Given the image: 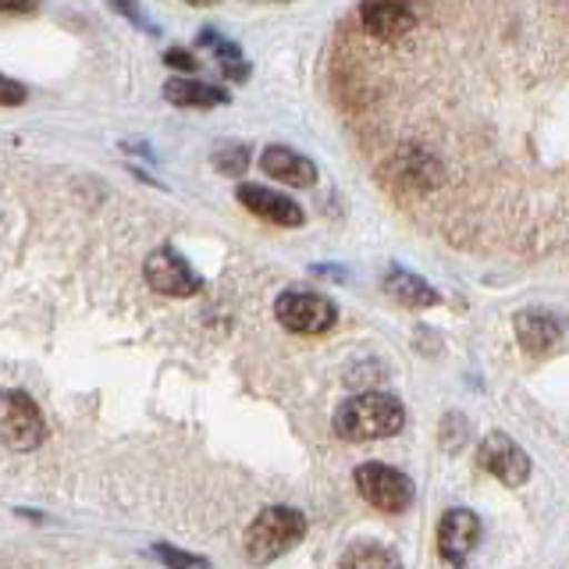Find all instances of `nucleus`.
Segmentation results:
<instances>
[{
	"label": "nucleus",
	"mask_w": 569,
	"mask_h": 569,
	"mask_svg": "<svg viewBox=\"0 0 569 569\" xmlns=\"http://www.w3.org/2000/svg\"><path fill=\"white\" fill-rule=\"evenodd\" d=\"M249 164V150L242 142H221L218 150H213V168L221 174H242Z\"/></svg>",
	"instance_id": "f3484780"
},
{
	"label": "nucleus",
	"mask_w": 569,
	"mask_h": 569,
	"mask_svg": "<svg viewBox=\"0 0 569 569\" xmlns=\"http://www.w3.org/2000/svg\"><path fill=\"white\" fill-rule=\"evenodd\" d=\"M406 423V409L388 391H363V396L346 399L335 413V435L346 441H373L399 435Z\"/></svg>",
	"instance_id": "f257e3e1"
},
{
	"label": "nucleus",
	"mask_w": 569,
	"mask_h": 569,
	"mask_svg": "<svg viewBox=\"0 0 569 569\" xmlns=\"http://www.w3.org/2000/svg\"><path fill=\"white\" fill-rule=\"evenodd\" d=\"M153 556L164 562L168 569H210L207 559H196V556H186V551H178L171 545H157L153 548Z\"/></svg>",
	"instance_id": "a211bd4d"
},
{
	"label": "nucleus",
	"mask_w": 569,
	"mask_h": 569,
	"mask_svg": "<svg viewBox=\"0 0 569 569\" xmlns=\"http://www.w3.org/2000/svg\"><path fill=\"white\" fill-rule=\"evenodd\" d=\"M171 68H186V71H192L196 68V61L189 58V53L186 50H168V58H164Z\"/></svg>",
	"instance_id": "aec40b11"
},
{
	"label": "nucleus",
	"mask_w": 569,
	"mask_h": 569,
	"mask_svg": "<svg viewBox=\"0 0 569 569\" xmlns=\"http://www.w3.org/2000/svg\"><path fill=\"white\" fill-rule=\"evenodd\" d=\"M516 338L530 356H551L562 342V325L545 310H523L516 317Z\"/></svg>",
	"instance_id": "9b49d317"
},
{
	"label": "nucleus",
	"mask_w": 569,
	"mask_h": 569,
	"mask_svg": "<svg viewBox=\"0 0 569 569\" xmlns=\"http://www.w3.org/2000/svg\"><path fill=\"white\" fill-rule=\"evenodd\" d=\"M342 569H402V559L396 548L388 545H378V541H356L346 548Z\"/></svg>",
	"instance_id": "4468645a"
},
{
	"label": "nucleus",
	"mask_w": 569,
	"mask_h": 569,
	"mask_svg": "<svg viewBox=\"0 0 569 569\" xmlns=\"http://www.w3.org/2000/svg\"><path fill=\"white\" fill-rule=\"evenodd\" d=\"M147 281L150 289L160 296H174V299H186L196 296L203 289V281L196 278V271L186 263L182 253H174L171 246H160L147 257Z\"/></svg>",
	"instance_id": "423d86ee"
},
{
	"label": "nucleus",
	"mask_w": 569,
	"mask_h": 569,
	"mask_svg": "<svg viewBox=\"0 0 569 569\" xmlns=\"http://www.w3.org/2000/svg\"><path fill=\"white\" fill-rule=\"evenodd\" d=\"M43 438H47L43 409L26 391H4L0 396V441L14 452H32L40 449Z\"/></svg>",
	"instance_id": "7ed1b4c3"
},
{
	"label": "nucleus",
	"mask_w": 569,
	"mask_h": 569,
	"mask_svg": "<svg viewBox=\"0 0 569 569\" xmlns=\"http://www.w3.org/2000/svg\"><path fill=\"white\" fill-rule=\"evenodd\" d=\"M14 103H26V86L0 76V107H14Z\"/></svg>",
	"instance_id": "6ab92c4d"
},
{
	"label": "nucleus",
	"mask_w": 569,
	"mask_h": 569,
	"mask_svg": "<svg viewBox=\"0 0 569 569\" xmlns=\"http://www.w3.org/2000/svg\"><path fill=\"white\" fill-rule=\"evenodd\" d=\"M477 459L491 477H498L509 488L527 485V477H530V459L509 435H498V431L488 435L485 441H480V456Z\"/></svg>",
	"instance_id": "6e6552de"
},
{
	"label": "nucleus",
	"mask_w": 569,
	"mask_h": 569,
	"mask_svg": "<svg viewBox=\"0 0 569 569\" xmlns=\"http://www.w3.org/2000/svg\"><path fill=\"white\" fill-rule=\"evenodd\" d=\"M480 538V520L470 509H449L438 523V551L449 566H462L470 559V551Z\"/></svg>",
	"instance_id": "1a4fd4ad"
},
{
	"label": "nucleus",
	"mask_w": 569,
	"mask_h": 569,
	"mask_svg": "<svg viewBox=\"0 0 569 569\" xmlns=\"http://www.w3.org/2000/svg\"><path fill=\"white\" fill-rule=\"evenodd\" d=\"M260 168L278 178V182L292 186V189H310L317 182V164L307 160L302 153L289 150V147H267L260 157Z\"/></svg>",
	"instance_id": "f8f14e48"
},
{
	"label": "nucleus",
	"mask_w": 569,
	"mask_h": 569,
	"mask_svg": "<svg viewBox=\"0 0 569 569\" xmlns=\"http://www.w3.org/2000/svg\"><path fill=\"white\" fill-rule=\"evenodd\" d=\"M164 97L174 107H218L228 103V93L218 86H203V82H192V79H171L164 86Z\"/></svg>",
	"instance_id": "2eb2a0df"
},
{
	"label": "nucleus",
	"mask_w": 569,
	"mask_h": 569,
	"mask_svg": "<svg viewBox=\"0 0 569 569\" xmlns=\"http://www.w3.org/2000/svg\"><path fill=\"white\" fill-rule=\"evenodd\" d=\"M200 47H207V50L218 53V61H221V68H224V76H231V79H246V76H249V68L242 64V50H239L236 43H228L224 36H218L213 29H203V32H200Z\"/></svg>",
	"instance_id": "dca6fc26"
},
{
	"label": "nucleus",
	"mask_w": 569,
	"mask_h": 569,
	"mask_svg": "<svg viewBox=\"0 0 569 569\" xmlns=\"http://www.w3.org/2000/svg\"><path fill=\"white\" fill-rule=\"evenodd\" d=\"M356 22H360V29L370 40L391 47V43H402L406 36L417 29L420 11L409 4H360L356 8Z\"/></svg>",
	"instance_id": "0eeeda50"
},
{
	"label": "nucleus",
	"mask_w": 569,
	"mask_h": 569,
	"mask_svg": "<svg viewBox=\"0 0 569 569\" xmlns=\"http://www.w3.org/2000/svg\"><path fill=\"white\" fill-rule=\"evenodd\" d=\"M274 313L296 335H325L338 320L335 302L317 292H281L274 302Z\"/></svg>",
	"instance_id": "39448f33"
},
{
	"label": "nucleus",
	"mask_w": 569,
	"mask_h": 569,
	"mask_svg": "<svg viewBox=\"0 0 569 569\" xmlns=\"http://www.w3.org/2000/svg\"><path fill=\"white\" fill-rule=\"evenodd\" d=\"M302 533H307V520H302L299 509H289V506L263 509L246 530V559L253 566L274 562L302 541Z\"/></svg>",
	"instance_id": "f03ea898"
},
{
	"label": "nucleus",
	"mask_w": 569,
	"mask_h": 569,
	"mask_svg": "<svg viewBox=\"0 0 569 569\" xmlns=\"http://www.w3.org/2000/svg\"><path fill=\"white\" fill-rule=\"evenodd\" d=\"M385 289H388L391 299L402 302V307H409V310H431V307H438V299H441L431 284H427L423 278H417V274H409V271H391L385 278Z\"/></svg>",
	"instance_id": "ddd939ff"
},
{
	"label": "nucleus",
	"mask_w": 569,
	"mask_h": 569,
	"mask_svg": "<svg viewBox=\"0 0 569 569\" xmlns=\"http://www.w3.org/2000/svg\"><path fill=\"white\" fill-rule=\"evenodd\" d=\"M356 488H360L363 502H370L381 512H406L413 506V485L409 477L396 467H385V462H363L352 473Z\"/></svg>",
	"instance_id": "20e7f679"
},
{
	"label": "nucleus",
	"mask_w": 569,
	"mask_h": 569,
	"mask_svg": "<svg viewBox=\"0 0 569 569\" xmlns=\"http://www.w3.org/2000/svg\"><path fill=\"white\" fill-rule=\"evenodd\" d=\"M239 200L249 213H257V218L271 221L278 228H299L302 221H307V213H302V207L296 200H289V196H281L274 189H263V186H242L239 189Z\"/></svg>",
	"instance_id": "9d476101"
}]
</instances>
